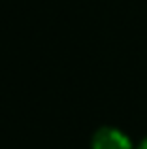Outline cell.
I'll return each mask as SVG.
<instances>
[{"mask_svg":"<svg viewBox=\"0 0 147 149\" xmlns=\"http://www.w3.org/2000/svg\"><path fill=\"white\" fill-rule=\"evenodd\" d=\"M138 149H147V138L144 140V142H141L140 143V147H138Z\"/></svg>","mask_w":147,"mask_h":149,"instance_id":"7a4b0ae2","label":"cell"},{"mask_svg":"<svg viewBox=\"0 0 147 149\" xmlns=\"http://www.w3.org/2000/svg\"><path fill=\"white\" fill-rule=\"evenodd\" d=\"M92 149H132V143L121 130L104 127L92 136Z\"/></svg>","mask_w":147,"mask_h":149,"instance_id":"6da1fadb","label":"cell"}]
</instances>
